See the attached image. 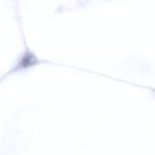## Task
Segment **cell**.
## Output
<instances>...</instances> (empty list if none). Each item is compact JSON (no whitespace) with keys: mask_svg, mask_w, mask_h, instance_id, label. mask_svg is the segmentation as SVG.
Instances as JSON below:
<instances>
[{"mask_svg":"<svg viewBox=\"0 0 155 155\" xmlns=\"http://www.w3.org/2000/svg\"><path fill=\"white\" fill-rule=\"evenodd\" d=\"M36 62V57L34 56L31 53H26L22 58H21V61H20V67L24 68V67H28V66H31L33 65Z\"/></svg>","mask_w":155,"mask_h":155,"instance_id":"cell-1","label":"cell"}]
</instances>
